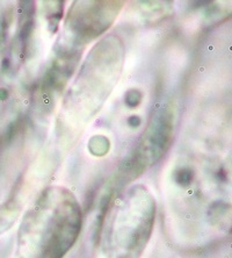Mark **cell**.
<instances>
[{"mask_svg":"<svg viewBox=\"0 0 232 258\" xmlns=\"http://www.w3.org/2000/svg\"><path fill=\"white\" fill-rule=\"evenodd\" d=\"M140 99H142V93L138 92L137 90H132L130 92H128L125 101H127V104L130 106V107H135V106L139 104Z\"/></svg>","mask_w":232,"mask_h":258,"instance_id":"cell-1","label":"cell"},{"mask_svg":"<svg viewBox=\"0 0 232 258\" xmlns=\"http://www.w3.org/2000/svg\"><path fill=\"white\" fill-rule=\"evenodd\" d=\"M179 179L178 181L179 183H182V184H187L189 183V180H191V171L189 170H181L180 172H179Z\"/></svg>","mask_w":232,"mask_h":258,"instance_id":"cell-2","label":"cell"}]
</instances>
